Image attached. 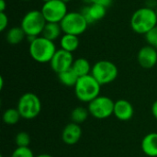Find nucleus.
I'll list each match as a JSON object with an SVG mask.
<instances>
[{
	"instance_id": "nucleus-7",
	"label": "nucleus",
	"mask_w": 157,
	"mask_h": 157,
	"mask_svg": "<svg viewBox=\"0 0 157 157\" xmlns=\"http://www.w3.org/2000/svg\"><path fill=\"white\" fill-rule=\"evenodd\" d=\"M60 25L63 34L80 36L87 29L89 24L81 12L71 11L66 14Z\"/></svg>"
},
{
	"instance_id": "nucleus-15",
	"label": "nucleus",
	"mask_w": 157,
	"mask_h": 157,
	"mask_svg": "<svg viewBox=\"0 0 157 157\" xmlns=\"http://www.w3.org/2000/svg\"><path fill=\"white\" fill-rule=\"evenodd\" d=\"M142 150L149 157H157V132L146 134L142 141Z\"/></svg>"
},
{
	"instance_id": "nucleus-8",
	"label": "nucleus",
	"mask_w": 157,
	"mask_h": 157,
	"mask_svg": "<svg viewBox=\"0 0 157 157\" xmlns=\"http://www.w3.org/2000/svg\"><path fill=\"white\" fill-rule=\"evenodd\" d=\"M114 104L115 102L110 98L106 96H98L88 103L87 109L92 117L98 120H104L113 115Z\"/></svg>"
},
{
	"instance_id": "nucleus-18",
	"label": "nucleus",
	"mask_w": 157,
	"mask_h": 157,
	"mask_svg": "<svg viewBox=\"0 0 157 157\" xmlns=\"http://www.w3.org/2000/svg\"><path fill=\"white\" fill-rule=\"evenodd\" d=\"M72 69L75 72V74L81 77L91 74L92 66L87 59L86 58H77L74 61L72 65Z\"/></svg>"
},
{
	"instance_id": "nucleus-20",
	"label": "nucleus",
	"mask_w": 157,
	"mask_h": 157,
	"mask_svg": "<svg viewBox=\"0 0 157 157\" xmlns=\"http://www.w3.org/2000/svg\"><path fill=\"white\" fill-rule=\"evenodd\" d=\"M58 79L59 81L65 86L68 87H75V86L76 85L79 76L75 74V72L70 68L66 71H63L60 74H58Z\"/></svg>"
},
{
	"instance_id": "nucleus-36",
	"label": "nucleus",
	"mask_w": 157,
	"mask_h": 157,
	"mask_svg": "<svg viewBox=\"0 0 157 157\" xmlns=\"http://www.w3.org/2000/svg\"><path fill=\"white\" fill-rule=\"evenodd\" d=\"M155 11H156V14H157V7H156V9H155Z\"/></svg>"
},
{
	"instance_id": "nucleus-16",
	"label": "nucleus",
	"mask_w": 157,
	"mask_h": 157,
	"mask_svg": "<svg viewBox=\"0 0 157 157\" xmlns=\"http://www.w3.org/2000/svg\"><path fill=\"white\" fill-rule=\"evenodd\" d=\"M80 44V40L78 36L75 35H71V34H63L61 39H60V45L61 49L69 52H75Z\"/></svg>"
},
{
	"instance_id": "nucleus-35",
	"label": "nucleus",
	"mask_w": 157,
	"mask_h": 157,
	"mask_svg": "<svg viewBox=\"0 0 157 157\" xmlns=\"http://www.w3.org/2000/svg\"><path fill=\"white\" fill-rule=\"evenodd\" d=\"M23 1H31V0H23Z\"/></svg>"
},
{
	"instance_id": "nucleus-3",
	"label": "nucleus",
	"mask_w": 157,
	"mask_h": 157,
	"mask_svg": "<svg viewBox=\"0 0 157 157\" xmlns=\"http://www.w3.org/2000/svg\"><path fill=\"white\" fill-rule=\"evenodd\" d=\"M46 23L47 21L40 10H29L22 17L20 27L24 30L28 40L31 41L34 38L41 36Z\"/></svg>"
},
{
	"instance_id": "nucleus-31",
	"label": "nucleus",
	"mask_w": 157,
	"mask_h": 157,
	"mask_svg": "<svg viewBox=\"0 0 157 157\" xmlns=\"http://www.w3.org/2000/svg\"><path fill=\"white\" fill-rule=\"evenodd\" d=\"M86 5H91L93 2H92V0H82Z\"/></svg>"
},
{
	"instance_id": "nucleus-14",
	"label": "nucleus",
	"mask_w": 157,
	"mask_h": 157,
	"mask_svg": "<svg viewBox=\"0 0 157 157\" xmlns=\"http://www.w3.org/2000/svg\"><path fill=\"white\" fill-rule=\"evenodd\" d=\"M134 114L133 106L131 102L125 99H119L114 104L113 115L121 121H130Z\"/></svg>"
},
{
	"instance_id": "nucleus-33",
	"label": "nucleus",
	"mask_w": 157,
	"mask_h": 157,
	"mask_svg": "<svg viewBox=\"0 0 157 157\" xmlns=\"http://www.w3.org/2000/svg\"><path fill=\"white\" fill-rule=\"evenodd\" d=\"M62 1H63V2H64V3H66V4H67V3H68V2H70V1H71V0H62Z\"/></svg>"
},
{
	"instance_id": "nucleus-25",
	"label": "nucleus",
	"mask_w": 157,
	"mask_h": 157,
	"mask_svg": "<svg viewBox=\"0 0 157 157\" xmlns=\"http://www.w3.org/2000/svg\"><path fill=\"white\" fill-rule=\"evenodd\" d=\"M144 37L148 45L155 48L157 50V26L153 29H151L150 31H148L144 35Z\"/></svg>"
},
{
	"instance_id": "nucleus-28",
	"label": "nucleus",
	"mask_w": 157,
	"mask_h": 157,
	"mask_svg": "<svg viewBox=\"0 0 157 157\" xmlns=\"http://www.w3.org/2000/svg\"><path fill=\"white\" fill-rule=\"evenodd\" d=\"M152 114L157 120V100H155L152 105Z\"/></svg>"
},
{
	"instance_id": "nucleus-4",
	"label": "nucleus",
	"mask_w": 157,
	"mask_h": 157,
	"mask_svg": "<svg viewBox=\"0 0 157 157\" xmlns=\"http://www.w3.org/2000/svg\"><path fill=\"white\" fill-rule=\"evenodd\" d=\"M74 88L78 100L85 103H89L99 96L101 85L90 74L79 77Z\"/></svg>"
},
{
	"instance_id": "nucleus-12",
	"label": "nucleus",
	"mask_w": 157,
	"mask_h": 157,
	"mask_svg": "<svg viewBox=\"0 0 157 157\" xmlns=\"http://www.w3.org/2000/svg\"><path fill=\"white\" fill-rule=\"evenodd\" d=\"M80 12L85 17L88 24H93L105 17L107 7L97 4H91L85 6Z\"/></svg>"
},
{
	"instance_id": "nucleus-1",
	"label": "nucleus",
	"mask_w": 157,
	"mask_h": 157,
	"mask_svg": "<svg viewBox=\"0 0 157 157\" xmlns=\"http://www.w3.org/2000/svg\"><path fill=\"white\" fill-rule=\"evenodd\" d=\"M157 26L156 11L150 6H143L133 12L131 17V28L138 34L145 35Z\"/></svg>"
},
{
	"instance_id": "nucleus-24",
	"label": "nucleus",
	"mask_w": 157,
	"mask_h": 157,
	"mask_svg": "<svg viewBox=\"0 0 157 157\" xmlns=\"http://www.w3.org/2000/svg\"><path fill=\"white\" fill-rule=\"evenodd\" d=\"M10 157H35L29 147H17Z\"/></svg>"
},
{
	"instance_id": "nucleus-2",
	"label": "nucleus",
	"mask_w": 157,
	"mask_h": 157,
	"mask_svg": "<svg viewBox=\"0 0 157 157\" xmlns=\"http://www.w3.org/2000/svg\"><path fill=\"white\" fill-rule=\"evenodd\" d=\"M57 49L54 42L51 40L39 36L29 41V52L30 57L37 63H50L55 54Z\"/></svg>"
},
{
	"instance_id": "nucleus-29",
	"label": "nucleus",
	"mask_w": 157,
	"mask_h": 157,
	"mask_svg": "<svg viewBox=\"0 0 157 157\" xmlns=\"http://www.w3.org/2000/svg\"><path fill=\"white\" fill-rule=\"evenodd\" d=\"M6 8V3L5 0H0V12H5Z\"/></svg>"
},
{
	"instance_id": "nucleus-19",
	"label": "nucleus",
	"mask_w": 157,
	"mask_h": 157,
	"mask_svg": "<svg viewBox=\"0 0 157 157\" xmlns=\"http://www.w3.org/2000/svg\"><path fill=\"white\" fill-rule=\"evenodd\" d=\"M62 32H63V30H62L60 23L47 22L41 36H43L44 38H46L48 40H51L54 41L55 40H57L61 36Z\"/></svg>"
},
{
	"instance_id": "nucleus-32",
	"label": "nucleus",
	"mask_w": 157,
	"mask_h": 157,
	"mask_svg": "<svg viewBox=\"0 0 157 157\" xmlns=\"http://www.w3.org/2000/svg\"><path fill=\"white\" fill-rule=\"evenodd\" d=\"M3 85H4L3 77H0V89H2V88H3Z\"/></svg>"
},
{
	"instance_id": "nucleus-30",
	"label": "nucleus",
	"mask_w": 157,
	"mask_h": 157,
	"mask_svg": "<svg viewBox=\"0 0 157 157\" xmlns=\"http://www.w3.org/2000/svg\"><path fill=\"white\" fill-rule=\"evenodd\" d=\"M35 157H52L51 155H48V154H41V155H39Z\"/></svg>"
},
{
	"instance_id": "nucleus-9",
	"label": "nucleus",
	"mask_w": 157,
	"mask_h": 157,
	"mask_svg": "<svg viewBox=\"0 0 157 157\" xmlns=\"http://www.w3.org/2000/svg\"><path fill=\"white\" fill-rule=\"evenodd\" d=\"M40 11L47 22L60 23L68 13L67 4L62 0H51L43 3Z\"/></svg>"
},
{
	"instance_id": "nucleus-22",
	"label": "nucleus",
	"mask_w": 157,
	"mask_h": 157,
	"mask_svg": "<svg viewBox=\"0 0 157 157\" xmlns=\"http://www.w3.org/2000/svg\"><path fill=\"white\" fill-rule=\"evenodd\" d=\"M21 119L17 109H8L3 114V121L7 125H15Z\"/></svg>"
},
{
	"instance_id": "nucleus-27",
	"label": "nucleus",
	"mask_w": 157,
	"mask_h": 157,
	"mask_svg": "<svg viewBox=\"0 0 157 157\" xmlns=\"http://www.w3.org/2000/svg\"><path fill=\"white\" fill-rule=\"evenodd\" d=\"M112 1L113 0H92L93 2L92 4H97V5H100L105 7H108L112 4Z\"/></svg>"
},
{
	"instance_id": "nucleus-26",
	"label": "nucleus",
	"mask_w": 157,
	"mask_h": 157,
	"mask_svg": "<svg viewBox=\"0 0 157 157\" xmlns=\"http://www.w3.org/2000/svg\"><path fill=\"white\" fill-rule=\"evenodd\" d=\"M8 26V17L6 12H0V30L4 31Z\"/></svg>"
},
{
	"instance_id": "nucleus-34",
	"label": "nucleus",
	"mask_w": 157,
	"mask_h": 157,
	"mask_svg": "<svg viewBox=\"0 0 157 157\" xmlns=\"http://www.w3.org/2000/svg\"><path fill=\"white\" fill-rule=\"evenodd\" d=\"M43 3H46V2H49V1H51V0H41Z\"/></svg>"
},
{
	"instance_id": "nucleus-10",
	"label": "nucleus",
	"mask_w": 157,
	"mask_h": 157,
	"mask_svg": "<svg viewBox=\"0 0 157 157\" xmlns=\"http://www.w3.org/2000/svg\"><path fill=\"white\" fill-rule=\"evenodd\" d=\"M74 61L75 60L72 52H66L63 49H59L56 51L52 61L50 62V65L52 69L58 75L63 71L72 68Z\"/></svg>"
},
{
	"instance_id": "nucleus-17",
	"label": "nucleus",
	"mask_w": 157,
	"mask_h": 157,
	"mask_svg": "<svg viewBox=\"0 0 157 157\" xmlns=\"http://www.w3.org/2000/svg\"><path fill=\"white\" fill-rule=\"evenodd\" d=\"M27 36L20 26L19 27H12L11 29H9L6 31V40L11 45L19 44Z\"/></svg>"
},
{
	"instance_id": "nucleus-11",
	"label": "nucleus",
	"mask_w": 157,
	"mask_h": 157,
	"mask_svg": "<svg viewBox=\"0 0 157 157\" xmlns=\"http://www.w3.org/2000/svg\"><path fill=\"white\" fill-rule=\"evenodd\" d=\"M139 64L144 69H151L157 63V50L155 48L146 45L140 49L137 54Z\"/></svg>"
},
{
	"instance_id": "nucleus-21",
	"label": "nucleus",
	"mask_w": 157,
	"mask_h": 157,
	"mask_svg": "<svg viewBox=\"0 0 157 157\" xmlns=\"http://www.w3.org/2000/svg\"><path fill=\"white\" fill-rule=\"evenodd\" d=\"M89 111L88 109H86L84 107H76L71 112V121L72 122H75L76 124H81L86 121L88 118Z\"/></svg>"
},
{
	"instance_id": "nucleus-23",
	"label": "nucleus",
	"mask_w": 157,
	"mask_h": 157,
	"mask_svg": "<svg viewBox=\"0 0 157 157\" xmlns=\"http://www.w3.org/2000/svg\"><path fill=\"white\" fill-rule=\"evenodd\" d=\"M15 143L17 147H29L30 144V136L26 132H20L16 135Z\"/></svg>"
},
{
	"instance_id": "nucleus-13",
	"label": "nucleus",
	"mask_w": 157,
	"mask_h": 157,
	"mask_svg": "<svg viewBox=\"0 0 157 157\" xmlns=\"http://www.w3.org/2000/svg\"><path fill=\"white\" fill-rule=\"evenodd\" d=\"M82 137V129L79 124L71 122L67 124L62 132V140L67 145L76 144Z\"/></svg>"
},
{
	"instance_id": "nucleus-5",
	"label": "nucleus",
	"mask_w": 157,
	"mask_h": 157,
	"mask_svg": "<svg viewBox=\"0 0 157 157\" xmlns=\"http://www.w3.org/2000/svg\"><path fill=\"white\" fill-rule=\"evenodd\" d=\"M17 109L22 119L33 120L41 111V102L36 94L28 92L19 98Z\"/></svg>"
},
{
	"instance_id": "nucleus-6",
	"label": "nucleus",
	"mask_w": 157,
	"mask_h": 157,
	"mask_svg": "<svg viewBox=\"0 0 157 157\" xmlns=\"http://www.w3.org/2000/svg\"><path fill=\"white\" fill-rule=\"evenodd\" d=\"M91 75L101 86H105L116 80L119 70L114 63L108 60H101L92 66Z\"/></svg>"
}]
</instances>
